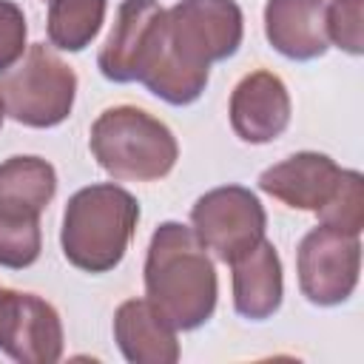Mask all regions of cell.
<instances>
[{
    "instance_id": "cell-1",
    "label": "cell",
    "mask_w": 364,
    "mask_h": 364,
    "mask_svg": "<svg viewBox=\"0 0 364 364\" xmlns=\"http://www.w3.org/2000/svg\"><path fill=\"white\" fill-rule=\"evenodd\" d=\"M242 37L245 14L236 0H179L156 20L136 82L168 105H191L208 85L210 63L233 57Z\"/></svg>"
},
{
    "instance_id": "cell-2",
    "label": "cell",
    "mask_w": 364,
    "mask_h": 364,
    "mask_svg": "<svg viewBox=\"0 0 364 364\" xmlns=\"http://www.w3.org/2000/svg\"><path fill=\"white\" fill-rule=\"evenodd\" d=\"M145 299L179 330L202 327L219 296V279L208 247L193 228L182 222H162L145 253Z\"/></svg>"
},
{
    "instance_id": "cell-3",
    "label": "cell",
    "mask_w": 364,
    "mask_h": 364,
    "mask_svg": "<svg viewBox=\"0 0 364 364\" xmlns=\"http://www.w3.org/2000/svg\"><path fill=\"white\" fill-rule=\"evenodd\" d=\"M139 222V202L117 182H97L80 188L63 213L60 245L68 264L85 273L114 270Z\"/></svg>"
},
{
    "instance_id": "cell-4",
    "label": "cell",
    "mask_w": 364,
    "mask_h": 364,
    "mask_svg": "<svg viewBox=\"0 0 364 364\" xmlns=\"http://www.w3.org/2000/svg\"><path fill=\"white\" fill-rule=\"evenodd\" d=\"M88 145L100 168L119 182H156L179 159L173 131L136 105L105 108L91 125Z\"/></svg>"
},
{
    "instance_id": "cell-5",
    "label": "cell",
    "mask_w": 364,
    "mask_h": 364,
    "mask_svg": "<svg viewBox=\"0 0 364 364\" xmlns=\"http://www.w3.org/2000/svg\"><path fill=\"white\" fill-rule=\"evenodd\" d=\"M77 97L74 68L46 43H34L0 74L3 117L26 128H54L68 119Z\"/></svg>"
},
{
    "instance_id": "cell-6",
    "label": "cell",
    "mask_w": 364,
    "mask_h": 364,
    "mask_svg": "<svg viewBox=\"0 0 364 364\" xmlns=\"http://www.w3.org/2000/svg\"><path fill=\"white\" fill-rule=\"evenodd\" d=\"M196 239L219 259L233 262L239 253L264 239L267 213L259 196L245 185H222L202 193L191 208Z\"/></svg>"
},
{
    "instance_id": "cell-7",
    "label": "cell",
    "mask_w": 364,
    "mask_h": 364,
    "mask_svg": "<svg viewBox=\"0 0 364 364\" xmlns=\"http://www.w3.org/2000/svg\"><path fill=\"white\" fill-rule=\"evenodd\" d=\"M296 270L301 296L318 307H336L347 301L361 273L358 236L318 225L304 233L296 250Z\"/></svg>"
},
{
    "instance_id": "cell-8",
    "label": "cell",
    "mask_w": 364,
    "mask_h": 364,
    "mask_svg": "<svg viewBox=\"0 0 364 364\" xmlns=\"http://www.w3.org/2000/svg\"><path fill=\"white\" fill-rule=\"evenodd\" d=\"M63 321L37 293L0 287V350L20 364H54L63 358Z\"/></svg>"
},
{
    "instance_id": "cell-9",
    "label": "cell",
    "mask_w": 364,
    "mask_h": 364,
    "mask_svg": "<svg viewBox=\"0 0 364 364\" xmlns=\"http://www.w3.org/2000/svg\"><path fill=\"white\" fill-rule=\"evenodd\" d=\"M290 91L279 74L259 68L245 74L230 94V128L242 142L264 145L290 125Z\"/></svg>"
},
{
    "instance_id": "cell-10",
    "label": "cell",
    "mask_w": 364,
    "mask_h": 364,
    "mask_svg": "<svg viewBox=\"0 0 364 364\" xmlns=\"http://www.w3.org/2000/svg\"><path fill=\"white\" fill-rule=\"evenodd\" d=\"M344 168L327 154L299 151L259 173V188L287 208L318 213L338 191Z\"/></svg>"
},
{
    "instance_id": "cell-11",
    "label": "cell",
    "mask_w": 364,
    "mask_h": 364,
    "mask_svg": "<svg viewBox=\"0 0 364 364\" xmlns=\"http://www.w3.org/2000/svg\"><path fill=\"white\" fill-rule=\"evenodd\" d=\"M233 310L247 321H264L282 307L284 276L273 242L259 239L233 262Z\"/></svg>"
},
{
    "instance_id": "cell-12",
    "label": "cell",
    "mask_w": 364,
    "mask_h": 364,
    "mask_svg": "<svg viewBox=\"0 0 364 364\" xmlns=\"http://www.w3.org/2000/svg\"><path fill=\"white\" fill-rule=\"evenodd\" d=\"M114 341L131 364H173L179 361L176 327L148 301L128 299L114 313Z\"/></svg>"
},
{
    "instance_id": "cell-13",
    "label": "cell",
    "mask_w": 364,
    "mask_h": 364,
    "mask_svg": "<svg viewBox=\"0 0 364 364\" xmlns=\"http://www.w3.org/2000/svg\"><path fill=\"white\" fill-rule=\"evenodd\" d=\"M264 37L287 60H318L327 48L324 0H267Z\"/></svg>"
},
{
    "instance_id": "cell-14",
    "label": "cell",
    "mask_w": 364,
    "mask_h": 364,
    "mask_svg": "<svg viewBox=\"0 0 364 364\" xmlns=\"http://www.w3.org/2000/svg\"><path fill=\"white\" fill-rule=\"evenodd\" d=\"M165 9L156 0H122L117 9V20L111 34L105 37L97 68L111 82H136V65L154 23Z\"/></svg>"
},
{
    "instance_id": "cell-15",
    "label": "cell",
    "mask_w": 364,
    "mask_h": 364,
    "mask_svg": "<svg viewBox=\"0 0 364 364\" xmlns=\"http://www.w3.org/2000/svg\"><path fill=\"white\" fill-rule=\"evenodd\" d=\"M54 193L57 171L43 156L20 154L0 162V213L40 219Z\"/></svg>"
},
{
    "instance_id": "cell-16",
    "label": "cell",
    "mask_w": 364,
    "mask_h": 364,
    "mask_svg": "<svg viewBox=\"0 0 364 364\" xmlns=\"http://www.w3.org/2000/svg\"><path fill=\"white\" fill-rule=\"evenodd\" d=\"M108 0H48V43L60 51H82L105 23Z\"/></svg>"
},
{
    "instance_id": "cell-17",
    "label": "cell",
    "mask_w": 364,
    "mask_h": 364,
    "mask_svg": "<svg viewBox=\"0 0 364 364\" xmlns=\"http://www.w3.org/2000/svg\"><path fill=\"white\" fill-rule=\"evenodd\" d=\"M43 230L40 219L0 213V267L23 270L40 259Z\"/></svg>"
},
{
    "instance_id": "cell-18",
    "label": "cell",
    "mask_w": 364,
    "mask_h": 364,
    "mask_svg": "<svg viewBox=\"0 0 364 364\" xmlns=\"http://www.w3.org/2000/svg\"><path fill=\"white\" fill-rule=\"evenodd\" d=\"M316 216H318V225H327V228L350 233V236H361V228H364V176L353 168H344L336 196Z\"/></svg>"
},
{
    "instance_id": "cell-19",
    "label": "cell",
    "mask_w": 364,
    "mask_h": 364,
    "mask_svg": "<svg viewBox=\"0 0 364 364\" xmlns=\"http://www.w3.org/2000/svg\"><path fill=\"white\" fill-rule=\"evenodd\" d=\"M361 11H364V0H330L324 3V28H327V40L358 57L364 54V23H361Z\"/></svg>"
},
{
    "instance_id": "cell-20",
    "label": "cell",
    "mask_w": 364,
    "mask_h": 364,
    "mask_svg": "<svg viewBox=\"0 0 364 364\" xmlns=\"http://www.w3.org/2000/svg\"><path fill=\"white\" fill-rule=\"evenodd\" d=\"M26 34H28V26H26L23 9L14 0H0V74L11 68L28 48Z\"/></svg>"
},
{
    "instance_id": "cell-21",
    "label": "cell",
    "mask_w": 364,
    "mask_h": 364,
    "mask_svg": "<svg viewBox=\"0 0 364 364\" xmlns=\"http://www.w3.org/2000/svg\"><path fill=\"white\" fill-rule=\"evenodd\" d=\"M0 125H3V108H0Z\"/></svg>"
}]
</instances>
